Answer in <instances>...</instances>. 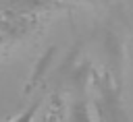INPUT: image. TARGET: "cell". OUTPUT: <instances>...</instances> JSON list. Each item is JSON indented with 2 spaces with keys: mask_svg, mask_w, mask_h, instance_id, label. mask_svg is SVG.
<instances>
[{
  "mask_svg": "<svg viewBox=\"0 0 133 122\" xmlns=\"http://www.w3.org/2000/svg\"><path fill=\"white\" fill-rule=\"evenodd\" d=\"M35 110H37V105H33L31 110H27V112H23L21 116L10 118V120H6V122H31V118H33V114H35Z\"/></svg>",
  "mask_w": 133,
  "mask_h": 122,
  "instance_id": "1",
  "label": "cell"
}]
</instances>
